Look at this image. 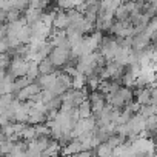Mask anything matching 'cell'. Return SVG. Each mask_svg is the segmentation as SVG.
Returning <instances> with one entry per match:
<instances>
[{
    "label": "cell",
    "instance_id": "1",
    "mask_svg": "<svg viewBox=\"0 0 157 157\" xmlns=\"http://www.w3.org/2000/svg\"><path fill=\"white\" fill-rule=\"evenodd\" d=\"M111 151H113V146H111L109 143H103V145H100V146H99L97 154H99V157H108Z\"/></svg>",
    "mask_w": 157,
    "mask_h": 157
},
{
    "label": "cell",
    "instance_id": "2",
    "mask_svg": "<svg viewBox=\"0 0 157 157\" xmlns=\"http://www.w3.org/2000/svg\"><path fill=\"white\" fill-rule=\"evenodd\" d=\"M78 114H80V117H88L90 116V103L86 102H82L80 103V108H78Z\"/></svg>",
    "mask_w": 157,
    "mask_h": 157
}]
</instances>
